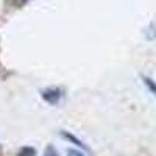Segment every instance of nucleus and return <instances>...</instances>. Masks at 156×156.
I'll return each mask as SVG.
<instances>
[{
  "instance_id": "obj_1",
  "label": "nucleus",
  "mask_w": 156,
  "mask_h": 156,
  "mask_svg": "<svg viewBox=\"0 0 156 156\" xmlns=\"http://www.w3.org/2000/svg\"><path fill=\"white\" fill-rule=\"evenodd\" d=\"M66 97V90L62 87H47V89H42L41 90V98L48 103V105H58V103Z\"/></svg>"
},
{
  "instance_id": "obj_2",
  "label": "nucleus",
  "mask_w": 156,
  "mask_h": 156,
  "mask_svg": "<svg viewBox=\"0 0 156 156\" xmlns=\"http://www.w3.org/2000/svg\"><path fill=\"white\" fill-rule=\"evenodd\" d=\"M61 136L66 139V140H69V142H72V144H75L76 147H80V148H83L84 151H89V148H87V145L84 144V142L81 140V139H78L75 134H72V133H69L67 129H61Z\"/></svg>"
},
{
  "instance_id": "obj_3",
  "label": "nucleus",
  "mask_w": 156,
  "mask_h": 156,
  "mask_svg": "<svg viewBox=\"0 0 156 156\" xmlns=\"http://www.w3.org/2000/svg\"><path fill=\"white\" fill-rule=\"evenodd\" d=\"M142 81H144L145 87L150 90V92H151L153 95H156V81L153 80V78H150V76H147V75H142Z\"/></svg>"
},
{
  "instance_id": "obj_4",
  "label": "nucleus",
  "mask_w": 156,
  "mask_h": 156,
  "mask_svg": "<svg viewBox=\"0 0 156 156\" xmlns=\"http://www.w3.org/2000/svg\"><path fill=\"white\" fill-rule=\"evenodd\" d=\"M17 156H36V148L30 147V145H23L19 148Z\"/></svg>"
},
{
  "instance_id": "obj_5",
  "label": "nucleus",
  "mask_w": 156,
  "mask_h": 156,
  "mask_svg": "<svg viewBox=\"0 0 156 156\" xmlns=\"http://www.w3.org/2000/svg\"><path fill=\"white\" fill-rule=\"evenodd\" d=\"M42 156H59V153H58V150L55 148V145L48 144V145L44 148V154H42Z\"/></svg>"
},
{
  "instance_id": "obj_6",
  "label": "nucleus",
  "mask_w": 156,
  "mask_h": 156,
  "mask_svg": "<svg viewBox=\"0 0 156 156\" xmlns=\"http://www.w3.org/2000/svg\"><path fill=\"white\" fill-rule=\"evenodd\" d=\"M67 156H87V154L80 151V150H76V148H69L67 150Z\"/></svg>"
},
{
  "instance_id": "obj_7",
  "label": "nucleus",
  "mask_w": 156,
  "mask_h": 156,
  "mask_svg": "<svg viewBox=\"0 0 156 156\" xmlns=\"http://www.w3.org/2000/svg\"><path fill=\"white\" fill-rule=\"evenodd\" d=\"M0 156H2V145H0Z\"/></svg>"
}]
</instances>
